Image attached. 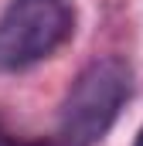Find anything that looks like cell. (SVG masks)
<instances>
[{
    "instance_id": "cell-1",
    "label": "cell",
    "mask_w": 143,
    "mask_h": 146,
    "mask_svg": "<svg viewBox=\"0 0 143 146\" xmlns=\"http://www.w3.org/2000/svg\"><path fill=\"white\" fill-rule=\"evenodd\" d=\"M133 92V72L123 58H99L72 82L58 115V146H96L116 122Z\"/></svg>"
},
{
    "instance_id": "cell-2",
    "label": "cell",
    "mask_w": 143,
    "mask_h": 146,
    "mask_svg": "<svg viewBox=\"0 0 143 146\" xmlns=\"http://www.w3.org/2000/svg\"><path fill=\"white\" fill-rule=\"evenodd\" d=\"M75 31L68 0H10L0 14V68L17 72L55 54Z\"/></svg>"
},
{
    "instance_id": "cell-3",
    "label": "cell",
    "mask_w": 143,
    "mask_h": 146,
    "mask_svg": "<svg viewBox=\"0 0 143 146\" xmlns=\"http://www.w3.org/2000/svg\"><path fill=\"white\" fill-rule=\"evenodd\" d=\"M0 146H58V143L55 139H24V136L10 133L3 126V119H0Z\"/></svg>"
},
{
    "instance_id": "cell-4",
    "label": "cell",
    "mask_w": 143,
    "mask_h": 146,
    "mask_svg": "<svg viewBox=\"0 0 143 146\" xmlns=\"http://www.w3.org/2000/svg\"><path fill=\"white\" fill-rule=\"evenodd\" d=\"M133 146H143V126H140V133H136V139H133Z\"/></svg>"
}]
</instances>
